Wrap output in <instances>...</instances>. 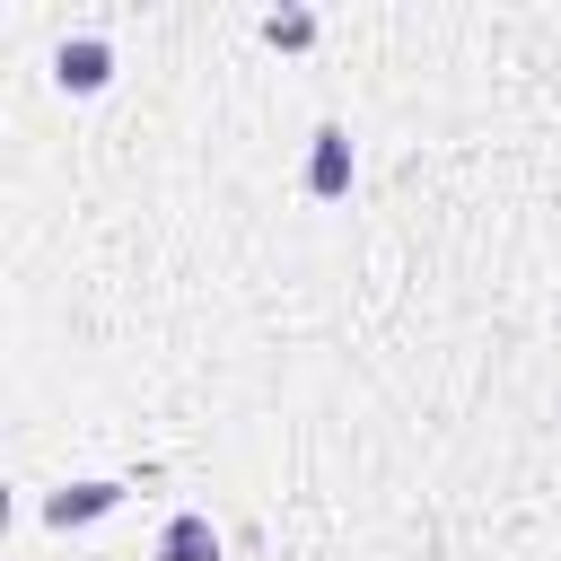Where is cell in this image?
<instances>
[{"mask_svg": "<svg viewBox=\"0 0 561 561\" xmlns=\"http://www.w3.org/2000/svg\"><path fill=\"white\" fill-rule=\"evenodd\" d=\"M307 193H316V202H342V193H351V131H342V123H316V149H307Z\"/></svg>", "mask_w": 561, "mask_h": 561, "instance_id": "cell-2", "label": "cell"}, {"mask_svg": "<svg viewBox=\"0 0 561 561\" xmlns=\"http://www.w3.org/2000/svg\"><path fill=\"white\" fill-rule=\"evenodd\" d=\"M53 79H61L70 96H96V88L114 79V44H105V35H70V44L53 53Z\"/></svg>", "mask_w": 561, "mask_h": 561, "instance_id": "cell-1", "label": "cell"}, {"mask_svg": "<svg viewBox=\"0 0 561 561\" xmlns=\"http://www.w3.org/2000/svg\"><path fill=\"white\" fill-rule=\"evenodd\" d=\"M263 35H272V44H289V53H298V44H307V35H316V18H307V9H289V18H263Z\"/></svg>", "mask_w": 561, "mask_h": 561, "instance_id": "cell-5", "label": "cell"}, {"mask_svg": "<svg viewBox=\"0 0 561 561\" xmlns=\"http://www.w3.org/2000/svg\"><path fill=\"white\" fill-rule=\"evenodd\" d=\"M158 561H219V526L202 508H175L167 535H158Z\"/></svg>", "mask_w": 561, "mask_h": 561, "instance_id": "cell-3", "label": "cell"}, {"mask_svg": "<svg viewBox=\"0 0 561 561\" xmlns=\"http://www.w3.org/2000/svg\"><path fill=\"white\" fill-rule=\"evenodd\" d=\"M114 500H123V482H70V491L44 500V526H88V517H105Z\"/></svg>", "mask_w": 561, "mask_h": 561, "instance_id": "cell-4", "label": "cell"}]
</instances>
